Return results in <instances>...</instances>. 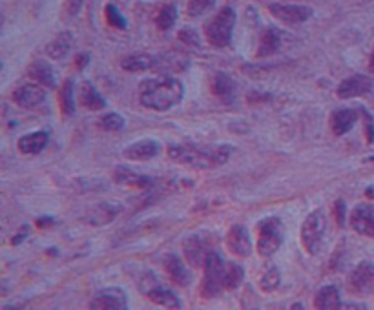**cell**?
<instances>
[{"label":"cell","instance_id":"obj_19","mask_svg":"<svg viewBox=\"0 0 374 310\" xmlns=\"http://www.w3.org/2000/svg\"><path fill=\"white\" fill-rule=\"evenodd\" d=\"M143 292H145L146 297H148L152 303H156V305L166 307V309H181V307H183L179 296H177L174 291L166 288V286L157 285V283L152 286V288H145Z\"/></svg>","mask_w":374,"mask_h":310},{"label":"cell","instance_id":"obj_29","mask_svg":"<svg viewBox=\"0 0 374 310\" xmlns=\"http://www.w3.org/2000/svg\"><path fill=\"white\" fill-rule=\"evenodd\" d=\"M58 104L66 117H72L75 113V83L72 79H66L58 92Z\"/></svg>","mask_w":374,"mask_h":310},{"label":"cell","instance_id":"obj_17","mask_svg":"<svg viewBox=\"0 0 374 310\" xmlns=\"http://www.w3.org/2000/svg\"><path fill=\"white\" fill-rule=\"evenodd\" d=\"M183 250H185L186 261L195 268L203 267L204 261H206V256H209L210 252V250H206V243H204V239L201 238V236H197V234L186 239Z\"/></svg>","mask_w":374,"mask_h":310},{"label":"cell","instance_id":"obj_36","mask_svg":"<svg viewBox=\"0 0 374 310\" xmlns=\"http://www.w3.org/2000/svg\"><path fill=\"white\" fill-rule=\"evenodd\" d=\"M334 218L336 223L340 227H345V219H347V204L343 199H338L334 203Z\"/></svg>","mask_w":374,"mask_h":310},{"label":"cell","instance_id":"obj_34","mask_svg":"<svg viewBox=\"0 0 374 310\" xmlns=\"http://www.w3.org/2000/svg\"><path fill=\"white\" fill-rule=\"evenodd\" d=\"M216 6V0H190L188 2V10H186V13H188V17H201V15H204L206 11H210L212 8Z\"/></svg>","mask_w":374,"mask_h":310},{"label":"cell","instance_id":"obj_24","mask_svg":"<svg viewBox=\"0 0 374 310\" xmlns=\"http://www.w3.org/2000/svg\"><path fill=\"white\" fill-rule=\"evenodd\" d=\"M49 136L46 131H33L19 139V150L26 155H37L48 146Z\"/></svg>","mask_w":374,"mask_h":310},{"label":"cell","instance_id":"obj_28","mask_svg":"<svg viewBox=\"0 0 374 310\" xmlns=\"http://www.w3.org/2000/svg\"><path fill=\"white\" fill-rule=\"evenodd\" d=\"M72 46H73V35L70 33V31H63V33H58L57 37L48 44L46 51H48L49 57L57 58L58 60V58H64L70 54Z\"/></svg>","mask_w":374,"mask_h":310},{"label":"cell","instance_id":"obj_3","mask_svg":"<svg viewBox=\"0 0 374 310\" xmlns=\"http://www.w3.org/2000/svg\"><path fill=\"white\" fill-rule=\"evenodd\" d=\"M236 26V11L225 6L204 26V37L214 48H227L232 42V31Z\"/></svg>","mask_w":374,"mask_h":310},{"label":"cell","instance_id":"obj_21","mask_svg":"<svg viewBox=\"0 0 374 310\" xmlns=\"http://www.w3.org/2000/svg\"><path fill=\"white\" fill-rule=\"evenodd\" d=\"M341 296L338 286L334 285H327L321 286L320 291L316 292L314 296V309L318 310H334V309H341Z\"/></svg>","mask_w":374,"mask_h":310},{"label":"cell","instance_id":"obj_7","mask_svg":"<svg viewBox=\"0 0 374 310\" xmlns=\"http://www.w3.org/2000/svg\"><path fill=\"white\" fill-rule=\"evenodd\" d=\"M92 310H127L128 297L127 292L119 286H108L99 291L90 303Z\"/></svg>","mask_w":374,"mask_h":310},{"label":"cell","instance_id":"obj_25","mask_svg":"<svg viewBox=\"0 0 374 310\" xmlns=\"http://www.w3.org/2000/svg\"><path fill=\"white\" fill-rule=\"evenodd\" d=\"M210 90L216 97L225 102H232L234 93H236V83L227 75V73H216L210 83Z\"/></svg>","mask_w":374,"mask_h":310},{"label":"cell","instance_id":"obj_4","mask_svg":"<svg viewBox=\"0 0 374 310\" xmlns=\"http://www.w3.org/2000/svg\"><path fill=\"white\" fill-rule=\"evenodd\" d=\"M258 252L263 257H270L282 248L285 239V227L279 218H265L258 225Z\"/></svg>","mask_w":374,"mask_h":310},{"label":"cell","instance_id":"obj_32","mask_svg":"<svg viewBox=\"0 0 374 310\" xmlns=\"http://www.w3.org/2000/svg\"><path fill=\"white\" fill-rule=\"evenodd\" d=\"M282 283V274H279V268L277 267H268L267 270L263 272L261 279H259V286H261L263 292H274Z\"/></svg>","mask_w":374,"mask_h":310},{"label":"cell","instance_id":"obj_8","mask_svg":"<svg viewBox=\"0 0 374 310\" xmlns=\"http://www.w3.org/2000/svg\"><path fill=\"white\" fill-rule=\"evenodd\" d=\"M350 228L356 234L374 239V204H358L349 215Z\"/></svg>","mask_w":374,"mask_h":310},{"label":"cell","instance_id":"obj_14","mask_svg":"<svg viewBox=\"0 0 374 310\" xmlns=\"http://www.w3.org/2000/svg\"><path fill=\"white\" fill-rule=\"evenodd\" d=\"M358 110L355 108H341V110H336V112L331 113L329 117V127H331V131L336 137H341L349 133L352 130V127L358 121Z\"/></svg>","mask_w":374,"mask_h":310},{"label":"cell","instance_id":"obj_5","mask_svg":"<svg viewBox=\"0 0 374 310\" xmlns=\"http://www.w3.org/2000/svg\"><path fill=\"white\" fill-rule=\"evenodd\" d=\"M327 232V215L323 210H314L302 225V243L307 254L316 256Z\"/></svg>","mask_w":374,"mask_h":310},{"label":"cell","instance_id":"obj_37","mask_svg":"<svg viewBox=\"0 0 374 310\" xmlns=\"http://www.w3.org/2000/svg\"><path fill=\"white\" fill-rule=\"evenodd\" d=\"M179 39L183 40L185 44H188V46H195V48H200L201 46V40L200 37H197V33H195L194 29H183L179 33Z\"/></svg>","mask_w":374,"mask_h":310},{"label":"cell","instance_id":"obj_30","mask_svg":"<svg viewBox=\"0 0 374 310\" xmlns=\"http://www.w3.org/2000/svg\"><path fill=\"white\" fill-rule=\"evenodd\" d=\"M245 279V270L238 263H227L223 272V288L225 291H236L241 286Z\"/></svg>","mask_w":374,"mask_h":310},{"label":"cell","instance_id":"obj_9","mask_svg":"<svg viewBox=\"0 0 374 310\" xmlns=\"http://www.w3.org/2000/svg\"><path fill=\"white\" fill-rule=\"evenodd\" d=\"M374 285V265L371 261H361L349 276V291L356 296L369 294Z\"/></svg>","mask_w":374,"mask_h":310},{"label":"cell","instance_id":"obj_15","mask_svg":"<svg viewBox=\"0 0 374 310\" xmlns=\"http://www.w3.org/2000/svg\"><path fill=\"white\" fill-rule=\"evenodd\" d=\"M163 268L177 286H188L192 283V274L175 254H166L163 257Z\"/></svg>","mask_w":374,"mask_h":310},{"label":"cell","instance_id":"obj_10","mask_svg":"<svg viewBox=\"0 0 374 310\" xmlns=\"http://www.w3.org/2000/svg\"><path fill=\"white\" fill-rule=\"evenodd\" d=\"M227 248L236 257H248L252 254V239L243 225H234L227 234Z\"/></svg>","mask_w":374,"mask_h":310},{"label":"cell","instance_id":"obj_11","mask_svg":"<svg viewBox=\"0 0 374 310\" xmlns=\"http://www.w3.org/2000/svg\"><path fill=\"white\" fill-rule=\"evenodd\" d=\"M268 11L276 17V19L287 22V24H300L305 22L312 17V8L309 6H300V4H270Z\"/></svg>","mask_w":374,"mask_h":310},{"label":"cell","instance_id":"obj_38","mask_svg":"<svg viewBox=\"0 0 374 310\" xmlns=\"http://www.w3.org/2000/svg\"><path fill=\"white\" fill-rule=\"evenodd\" d=\"M361 115H364V121H365V130H367V141L373 142L374 141V121H373V115H371L365 108H360Z\"/></svg>","mask_w":374,"mask_h":310},{"label":"cell","instance_id":"obj_27","mask_svg":"<svg viewBox=\"0 0 374 310\" xmlns=\"http://www.w3.org/2000/svg\"><path fill=\"white\" fill-rule=\"evenodd\" d=\"M28 75L46 88H55L54 68L46 60H35L28 68Z\"/></svg>","mask_w":374,"mask_h":310},{"label":"cell","instance_id":"obj_18","mask_svg":"<svg viewBox=\"0 0 374 310\" xmlns=\"http://www.w3.org/2000/svg\"><path fill=\"white\" fill-rule=\"evenodd\" d=\"M161 154V145L154 139H143L124 150V157L130 161H148Z\"/></svg>","mask_w":374,"mask_h":310},{"label":"cell","instance_id":"obj_6","mask_svg":"<svg viewBox=\"0 0 374 310\" xmlns=\"http://www.w3.org/2000/svg\"><path fill=\"white\" fill-rule=\"evenodd\" d=\"M225 265L221 254L216 252V250H210L209 256H206V261H204V277L203 283H201V296L206 297V300H212L219 294V291L223 288V272Z\"/></svg>","mask_w":374,"mask_h":310},{"label":"cell","instance_id":"obj_33","mask_svg":"<svg viewBox=\"0 0 374 310\" xmlns=\"http://www.w3.org/2000/svg\"><path fill=\"white\" fill-rule=\"evenodd\" d=\"M104 131H121L124 128V117L121 113H106L102 115L97 122Z\"/></svg>","mask_w":374,"mask_h":310},{"label":"cell","instance_id":"obj_26","mask_svg":"<svg viewBox=\"0 0 374 310\" xmlns=\"http://www.w3.org/2000/svg\"><path fill=\"white\" fill-rule=\"evenodd\" d=\"M157 64V58L154 55L148 54H136V55H128L121 60V68L124 72L130 73H139V72H146V70H154Z\"/></svg>","mask_w":374,"mask_h":310},{"label":"cell","instance_id":"obj_1","mask_svg":"<svg viewBox=\"0 0 374 310\" xmlns=\"http://www.w3.org/2000/svg\"><path fill=\"white\" fill-rule=\"evenodd\" d=\"M185 97V86L172 77L146 79L139 86V101L148 110L168 112Z\"/></svg>","mask_w":374,"mask_h":310},{"label":"cell","instance_id":"obj_31","mask_svg":"<svg viewBox=\"0 0 374 310\" xmlns=\"http://www.w3.org/2000/svg\"><path fill=\"white\" fill-rule=\"evenodd\" d=\"M175 20H177V8L174 4H168L157 13L156 26L161 31H168V29L174 28Z\"/></svg>","mask_w":374,"mask_h":310},{"label":"cell","instance_id":"obj_16","mask_svg":"<svg viewBox=\"0 0 374 310\" xmlns=\"http://www.w3.org/2000/svg\"><path fill=\"white\" fill-rule=\"evenodd\" d=\"M113 181L121 186H127V188H150L154 181L148 175L137 174L133 170L127 168V166H117L115 172H113Z\"/></svg>","mask_w":374,"mask_h":310},{"label":"cell","instance_id":"obj_20","mask_svg":"<svg viewBox=\"0 0 374 310\" xmlns=\"http://www.w3.org/2000/svg\"><path fill=\"white\" fill-rule=\"evenodd\" d=\"M119 212H121V209L115 206V204L101 203L97 204V206H93L92 210H88L86 218H84V223L93 225V227H102V225L112 223Z\"/></svg>","mask_w":374,"mask_h":310},{"label":"cell","instance_id":"obj_22","mask_svg":"<svg viewBox=\"0 0 374 310\" xmlns=\"http://www.w3.org/2000/svg\"><path fill=\"white\" fill-rule=\"evenodd\" d=\"M282 48V31H277L276 28H268L261 33V39L258 44V51H256V57H270Z\"/></svg>","mask_w":374,"mask_h":310},{"label":"cell","instance_id":"obj_13","mask_svg":"<svg viewBox=\"0 0 374 310\" xmlns=\"http://www.w3.org/2000/svg\"><path fill=\"white\" fill-rule=\"evenodd\" d=\"M373 90V83H371L369 77L365 75H352V77L343 79L340 84H338V97L340 99H355L361 97V95H367V93Z\"/></svg>","mask_w":374,"mask_h":310},{"label":"cell","instance_id":"obj_12","mask_svg":"<svg viewBox=\"0 0 374 310\" xmlns=\"http://www.w3.org/2000/svg\"><path fill=\"white\" fill-rule=\"evenodd\" d=\"M15 104L26 110H33L46 101V90L40 84H22L13 92Z\"/></svg>","mask_w":374,"mask_h":310},{"label":"cell","instance_id":"obj_39","mask_svg":"<svg viewBox=\"0 0 374 310\" xmlns=\"http://www.w3.org/2000/svg\"><path fill=\"white\" fill-rule=\"evenodd\" d=\"M90 64V54H79L77 58H75V66L77 70H84Z\"/></svg>","mask_w":374,"mask_h":310},{"label":"cell","instance_id":"obj_2","mask_svg":"<svg viewBox=\"0 0 374 310\" xmlns=\"http://www.w3.org/2000/svg\"><path fill=\"white\" fill-rule=\"evenodd\" d=\"M234 154L232 146H197V145H172L168 157L179 165L197 170H210L223 166Z\"/></svg>","mask_w":374,"mask_h":310},{"label":"cell","instance_id":"obj_35","mask_svg":"<svg viewBox=\"0 0 374 310\" xmlns=\"http://www.w3.org/2000/svg\"><path fill=\"white\" fill-rule=\"evenodd\" d=\"M106 20H108V24L112 26V28H117V29L128 28L127 19L122 17L121 11L117 10V6H113V4L106 6Z\"/></svg>","mask_w":374,"mask_h":310},{"label":"cell","instance_id":"obj_23","mask_svg":"<svg viewBox=\"0 0 374 310\" xmlns=\"http://www.w3.org/2000/svg\"><path fill=\"white\" fill-rule=\"evenodd\" d=\"M79 101L84 108H88L90 112H101L106 108V101L102 97L101 93L97 92V88L93 86L92 83H83L81 92H79Z\"/></svg>","mask_w":374,"mask_h":310},{"label":"cell","instance_id":"obj_41","mask_svg":"<svg viewBox=\"0 0 374 310\" xmlns=\"http://www.w3.org/2000/svg\"><path fill=\"white\" fill-rule=\"evenodd\" d=\"M54 223L55 221L51 218H42L37 221V225H39V227H48V225H54Z\"/></svg>","mask_w":374,"mask_h":310},{"label":"cell","instance_id":"obj_42","mask_svg":"<svg viewBox=\"0 0 374 310\" xmlns=\"http://www.w3.org/2000/svg\"><path fill=\"white\" fill-rule=\"evenodd\" d=\"M369 70L374 73V49H373V55H371V63H369Z\"/></svg>","mask_w":374,"mask_h":310},{"label":"cell","instance_id":"obj_40","mask_svg":"<svg viewBox=\"0 0 374 310\" xmlns=\"http://www.w3.org/2000/svg\"><path fill=\"white\" fill-rule=\"evenodd\" d=\"M28 234H29V230H28V227H22L20 228V232H19V236H15L13 238V245H20V243L24 241L26 238H28Z\"/></svg>","mask_w":374,"mask_h":310}]
</instances>
